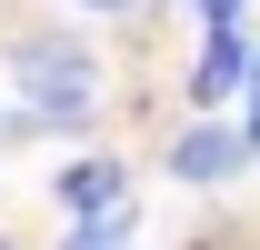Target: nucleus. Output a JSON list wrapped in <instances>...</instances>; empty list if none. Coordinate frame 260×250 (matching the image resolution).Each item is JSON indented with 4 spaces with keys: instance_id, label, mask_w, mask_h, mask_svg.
Wrapping results in <instances>:
<instances>
[{
    "instance_id": "obj_1",
    "label": "nucleus",
    "mask_w": 260,
    "mask_h": 250,
    "mask_svg": "<svg viewBox=\"0 0 260 250\" xmlns=\"http://www.w3.org/2000/svg\"><path fill=\"white\" fill-rule=\"evenodd\" d=\"M10 70H20V110H30L40 130H80V120H100V60L80 50V40H30Z\"/></svg>"
},
{
    "instance_id": "obj_2",
    "label": "nucleus",
    "mask_w": 260,
    "mask_h": 250,
    "mask_svg": "<svg viewBox=\"0 0 260 250\" xmlns=\"http://www.w3.org/2000/svg\"><path fill=\"white\" fill-rule=\"evenodd\" d=\"M240 150H260L250 130H230V120H190L180 140H170V170L200 190V180H230V170H240Z\"/></svg>"
},
{
    "instance_id": "obj_3",
    "label": "nucleus",
    "mask_w": 260,
    "mask_h": 250,
    "mask_svg": "<svg viewBox=\"0 0 260 250\" xmlns=\"http://www.w3.org/2000/svg\"><path fill=\"white\" fill-rule=\"evenodd\" d=\"M250 60H260V50H240V20L210 30V50H200V70H190V100H200V110H220V100L250 80Z\"/></svg>"
},
{
    "instance_id": "obj_4",
    "label": "nucleus",
    "mask_w": 260,
    "mask_h": 250,
    "mask_svg": "<svg viewBox=\"0 0 260 250\" xmlns=\"http://www.w3.org/2000/svg\"><path fill=\"white\" fill-rule=\"evenodd\" d=\"M120 200H130L120 160H70V170H60V210H70V220H90V210H120Z\"/></svg>"
},
{
    "instance_id": "obj_5",
    "label": "nucleus",
    "mask_w": 260,
    "mask_h": 250,
    "mask_svg": "<svg viewBox=\"0 0 260 250\" xmlns=\"http://www.w3.org/2000/svg\"><path fill=\"white\" fill-rule=\"evenodd\" d=\"M60 250H130V200H120V210H90Z\"/></svg>"
},
{
    "instance_id": "obj_6",
    "label": "nucleus",
    "mask_w": 260,
    "mask_h": 250,
    "mask_svg": "<svg viewBox=\"0 0 260 250\" xmlns=\"http://www.w3.org/2000/svg\"><path fill=\"white\" fill-rule=\"evenodd\" d=\"M200 10V30H230V20H240V0H190Z\"/></svg>"
},
{
    "instance_id": "obj_7",
    "label": "nucleus",
    "mask_w": 260,
    "mask_h": 250,
    "mask_svg": "<svg viewBox=\"0 0 260 250\" xmlns=\"http://www.w3.org/2000/svg\"><path fill=\"white\" fill-rule=\"evenodd\" d=\"M250 140H260V60H250Z\"/></svg>"
},
{
    "instance_id": "obj_8",
    "label": "nucleus",
    "mask_w": 260,
    "mask_h": 250,
    "mask_svg": "<svg viewBox=\"0 0 260 250\" xmlns=\"http://www.w3.org/2000/svg\"><path fill=\"white\" fill-rule=\"evenodd\" d=\"M80 10H130V0H80Z\"/></svg>"
}]
</instances>
